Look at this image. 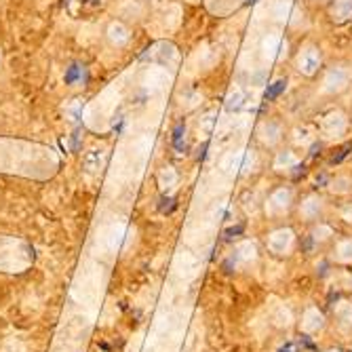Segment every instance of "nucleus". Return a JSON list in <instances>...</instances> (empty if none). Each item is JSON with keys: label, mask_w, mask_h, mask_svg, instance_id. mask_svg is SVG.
<instances>
[{"label": "nucleus", "mask_w": 352, "mask_h": 352, "mask_svg": "<svg viewBox=\"0 0 352 352\" xmlns=\"http://www.w3.org/2000/svg\"><path fill=\"white\" fill-rule=\"evenodd\" d=\"M292 203H294L292 192H289V190H285V188H280V190L272 192L270 199L266 201V215H270V217H280V215H285L287 211L292 209Z\"/></svg>", "instance_id": "obj_5"}, {"label": "nucleus", "mask_w": 352, "mask_h": 352, "mask_svg": "<svg viewBox=\"0 0 352 352\" xmlns=\"http://www.w3.org/2000/svg\"><path fill=\"white\" fill-rule=\"evenodd\" d=\"M323 199L321 197H306L300 205V217L306 223H316L323 219Z\"/></svg>", "instance_id": "obj_7"}, {"label": "nucleus", "mask_w": 352, "mask_h": 352, "mask_svg": "<svg viewBox=\"0 0 352 352\" xmlns=\"http://www.w3.org/2000/svg\"><path fill=\"white\" fill-rule=\"evenodd\" d=\"M298 239L292 228H276L266 236V249L274 258H289L296 251Z\"/></svg>", "instance_id": "obj_2"}, {"label": "nucleus", "mask_w": 352, "mask_h": 352, "mask_svg": "<svg viewBox=\"0 0 352 352\" xmlns=\"http://www.w3.org/2000/svg\"><path fill=\"white\" fill-rule=\"evenodd\" d=\"M336 228L331 223H327L325 219L312 223V230H310V241L314 247H331L336 243Z\"/></svg>", "instance_id": "obj_6"}, {"label": "nucleus", "mask_w": 352, "mask_h": 352, "mask_svg": "<svg viewBox=\"0 0 352 352\" xmlns=\"http://www.w3.org/2000/svg\"><path fill=\"white\" fill-rule=\"evenodd\" d=\"M76 68H78V66H72V68H70V72H68V76H66V82H72V80L78 76V70H76Z\"/></svg>", "instance_id": "obj_10"}, {"label": "nucleus", "mask_w": 352, "mask_h": 352, "mask_svg": "<svg viewBox=\"0 0 352 352\" xmlns=\"http://www.w3.org/2000/svg\"><path fill=\"white\" fill-rule=\"evenodd\" d=\"M327 323H329L327 312H323L316 304H308L298 316V329L304 336H318L321 331H325Z\"/></svg>", "instance_id": "obj_1"}, {"label": "nucleus", "mask_w": 352, "mask_h": 352, "mask_svg": "<svg viewBox=\"0 0 352 352\" xmlns=\"http://www.w3.org/2000/svg\"><path fill=\"white\" fill-rule=\"evenodd\" d=\"M272 325L276 327V329H289L294 323H298V318L294 316V312H292V308L289 306H285V304H280V306H276L274 310H272Z\"/></svg>", "instance_id": "obj_9"}, {"label": "nucleus", "mask_w": 352, "mask_h": 352, "mask_svg": "<svg viewBox=\"0 0 352 352\" xmlns=\"http://www.w3.org/2000/svg\"><path fill=\"white\" fill-rule=\"evenodd\" d=\"M331 262L338 266H352V236L336 239V243L329 247Z\"/></svg>", "instance_id": "obj_8"}, {"label": "nucleus", "mask_w": 352, "mask_h": 352, "mask_svg": "<svg viewBox=\"0 0 352 352\" xmlns=\"http://www.w3.org/2000/svg\"><path fill=\"white\" fill-rule=\"evenodd\" d=\"M323 352H344V350H340V348H327V350H323Z\"/></svg>", "instance_id": "obj_11"}, {"label": "nucleus", "mask_w": 352, "mask_h": 352, "mask_svg": "<svg viewBox=\"0 0 352 352\" xmlns=\"http://www.w3.org/2000/svg\"><path fill=\"white\" fill-rule=\"evenodd\" d=\"M329 321L340 331H352V298L340 296L329 304Z\"/></svg>", "instance_id": "obj_3"}, {"label": "nucleus", "mask_w": 352, "mask_h": 352, "mask_svg": "<svg viewBox=\"0 0 352 352\" xmlns=\"http://www.w3.org/2000/svg\"><path fill=\"white\" fill-rule=\"evenodd\" d=\"M230 262L234 268H247L251 264L258 262V247L251 241H241L234 245L232 255H230Z\"/></svg>", "instance_id": "obj_4"}]
</instances>
